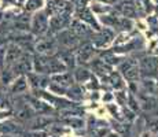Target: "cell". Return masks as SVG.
<instances>
[{
    "mask_svg": "<svg viewBox=\"0 0 158 137\" xmlns=\"http://www.w3.org/2000/svg\"><path fill=\"white\" fill-rule=\"evenodd\" d=\"M47 25H48V19H47V15L44 13H37L33 17L32 27H33V32L35 33L45 32V30H47Z\"/></svg>",
    "mask_w": 158,
    "mask_h": 137,
    "instance_id": "6da1fadb",
    "label": "cell"
},
{
    "mask_svg": "<svg viewBox=\"0 0 158 137\" xmlns=\"http://www.w3.org/2000/svg\"><path fill=\"white\" fill-rule=\"evenodd\" d=\"M21 59V50L17 45H10L8 50H6V65L13 66L14 63H17Z\"/></svg>",
    "mask_w": 158,
    "mask_h": 137,
    "instance_id": "7a4b0ae2",
    "label": "cell"
},
{
    "mask_svg": "<svg viewBox=\"0 0 158 137\" xmlns=\"http://www.w3.org/2000/svg\"><path fill=\"white\" fill-rule=\"evenodd\" d=\"M44 6L43 0H26L25 3V8L26 11H36V10H40L41 7Z\"/></svg>",
    "mask_w": 158,
    "mask_h": 137,
    "instance_id": "3957f363",
    "label": "cell"
},
{
    "mask_svg": "<svg viewBox=\"0 0 158 137\" xmlns=\"http://www.w3.org/2000/svg\"><path fill=\"white\" fill-rule=\"evenodd\" d=\"M26 87H28V84H26V81H25V78L23 77H21L19 80H17L15 81V84H14V87H13V92H23V91L26 89Z\"/></svg>",
    "mask_w": 158,
    "mask_h": 137,
    "instance_id": "277c9868",
    "label": "cell"
},
{
    "mask_svg": "<svg viewBox=\"0 0 158 137\" xmlns=\"http://www.w3.org/2000/svg\"><path fill=\"white\" fill-rule=\"evenodd\" d=\"M6 59V47H0V67H3Z\"/></svg>",
    "mask_w": 158,
    "mask_h": 137,
    "instance_id": "5b68a950",
    "label": "cell"
},
{
    "mask_svg": "<svg viewBox=\"0 0 158 137\" xmlns=\"http://www.w3.org/2000/svg\"><path fill=\"white\" fill-rule=\"evenodd\" d=\"M19 2H21V3H22V2H25V0H19Z\"/></svg>",
    "mask_w": 158,
    "mask_h": 137,
    "instance_id": "8992f818",
    "label": "cell"
}]
</instances>
